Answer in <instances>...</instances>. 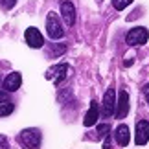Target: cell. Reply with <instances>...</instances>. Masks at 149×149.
Listing matches in <instances>:
<instances>
[{
	"instance_id": "obj_8",
	"label": "cell",
	"mask_w": 149,
	"mask_h": 149,
	"mask_svg": "<svg viewBox=\"0 0 149 149\" xmlns=\"http://www.w3.org/2000/svg\"><path fill=\"white\" fill-rule=\"evenodd\" d=\"M24 39H26L30 48H42L44 46V39H42L41 31L37 28H28L26 33H24Z\"/></svg>"
},
{
	"instance_id": "obj_12",
	"label": "cell",
	"mask_w": 149,
	"mask_h": 149,
	"mask_svg": "<svg viewBox=\"0 0 149 149\" xmlns=\"http://www.w3.org/2000/svg\"><path fill=\"white\" fill-rule=\"evenodd\" d=\"M114 138H116V142L120 146H127L129 144V140H131V131H129V127L125 123H120L118 127H116V131H114Z\"/></svg>"
},
{
	"instance_id": "obj_11",
	"label": "cell",
	"mask_w": 149,
	"mask_h": 149,
	"mask_svg": "<svg viewBox=\"0 0 149 149\" xmlns=\"http://www.w3.org/2000/svg\"><path fill=\"white\" fill-rule=\"evenodd\" d=\"M98 116H100V107H98V101L92 100V101H90V109H88V112L85 114L83 125H85V127H92V125H96V122H98Z\"/></svg>"
},
{
	"instance_id": "obj_6",
	"label": "cell",
	"mask_w": 149,
	"mask_h": 149,
	"mask_svg": "<svg viewBox=\"0 0 149 149\" xmlns=\"http://www.w3.org/2000/svg\"><path fill=\"white\" fill-rule=\"evenodd\" d=\"M127 112H129V94H127V90H120L114 114H116L118 120H123L125 116H127Z\"/></svg>"
},
{
	"instance_id": "obj_5",
	"label": "cell",
	"mask_w": 149,
	"mask_h": 149,
	"mask_svg": "<svg viewBox=\"0 0 149 149\" xmlns=\"http://www.w3.org/2000/svg\"><path fill=\"white\" fill-rule=\"evenodd\" d=\"M68 72H70V68H68L66 63H61V65H55V66H52L48 74H46V77L52 79L55 85H59L61 81H65V79L68 77Z\"/></svg>"
},
{
	"instance_id": "obj_1",
	"label": "cell",
	"mask_w": 149,
	"mask_h": 149,
	"mask_svg": "<svg viewBox=\"0 0 149 149\" xmlns=\"http://www.w3.org/2000/svg\"><path fill=\"white\" fill-rule=\"evenodd\" d=\"M41 140H42V134L39 129H24L22 133L19 134V144L24 147V149H39L41 147Z\"/></svg>"
},
{
	"instance_id": "obj_7",
	"label": "cell",
	"mask_w": 149,
	"mask_h": 149,
	"mask_svg": "<svg viewBox=\"0 0 149 149\" xmlns=\"http://www.w3.org/2000/svg\"><path fill=\"white\" fill-rule=\"evenodd\" d=\"M149 140V122L147 120H140L136 123V133H134V142L136 146H146Z\"/></svg>"
},
{
	"instance_id": "obj_9",
	"label": "cell",
	"mask_w": 149,
	"mask_h": 149,
	"mask_svg": "<svg viewBox=\"0 0 149 149\" xmlns=\"http://www.w3.org/2000/svg\"><path fill=\"white\" fill-rule=\"evenodd\" d=\"M61 15L66 26H74L76 24V8L70 0H63L61 2Z\"/></svg>"
},
{
	"instance_id": "obj_15",
	"label": "cell",
	"mask_w": 149,
	"mask_h": 149,
	"mask_svg": "<svg viewBox=\"0 0 149 149\" xmlns=\"http://www.w3.org/2000/svg\"><path fill=\"white\" fill-rule=\"evenodd\" d=\"M109 131H111V125H109V123H101V125H98V140L103 138L105 134H109Z\"/></svg>"
},
{
	"instance_id": "obj_19",
	"label": "cell",
	"mask_w": 149,
	"mask_h": 149,
	"mask_svg": "<svg viewBox=\"0 0 149 149\" xmlns=\"http://www.w3.org/2000/svg\"><path fill=\"white\" fill-rule=\"evenodd\" d=\"M2 4H4V8L6 9H11L13 6L17 4V0H2Z\"/></svg>"
},
{
	"instance_id": "obj_17",
	"label": "cell",
	"mask_w": 149,
	"mask_h": 149,
	"mask_svg": "<svg viewBox=\"0 0 149 149\" xmlns=\"http://www.w3.org/2000/svg\"><path fill=\"white\" fill-rule=\"evenodd\" d=\"M0 149H9V142L4 134H0Z\"/></svg>"
},
{
	"instance_id": "obj_3",
	"label": "cell",
	"mask_w": 149,
	"mask_h": 149,
	"mask_svg": "<svg viewBox=\"0 0 149 149\" xmlns=\"http://www.w3.org/2000/svg\"><path fill=\"white\" fill-rule=\"evenodd\" d=\"M149 39V31L146 30V28H133V30L127 31V35H125V41H127V44H131V46H142V44H146Z\"/></svg>"
},
{
	"instance_id": "obj_16",
	"label": "cell",
	"mask_w": 149,
	"mask_h": 149,
	"mask_svg": "<svg viewBox=\"0 0 149 149\" xmlns=\"http://www.w3.org/2000/svg\"><path fill=\"white\" fill-rule=\"evenodd\" d=\"M65 50H66V46H65V44H59V46L52 48V54H54V55H61V54H63Z\"/></svg>"
},
{
	"instance_id": "obj_10",
	"label": "cell",
	"mask_w": 149,
	"mask_h": 149,
	"mask_svg": "<svg viewBox=\"0 0 149 149\" xmlns=\"http://www.w3.org/2000/svg\"><path fill=\"white\" fill-rule=\"evenodd\" d=\"M20 83H22V76L19 72H11V74L6 76L2 87L6 88V92H15V90L20 88Z\"/></svg>"
},
{
	"instance_id": "obj_4",
	"label": "cell",
	"mask_w": 149,
	"mask_h": 149,
	"mask_svg": "<svg viewBox=\"0 0 149 149\" xmlns=\"http://www.w3.org/2000/svg\"><path fill=\"white\" fill-rule=\"evenodd\" d=\"M114 111H116V92H114L112 87L107 88L105 96H103V107H101V114L105 118H111Z\"/></svg>"
},
{
	"instance_id": "obj_14",
	"label": "cell",
	"mask_w": 149,
	"mask_h": 149,
	"mask_svg": "<svg viewBox=\"0 0 149 149\" xmlns=\"http://www.w3.org/2000/svg\"><path fill=\"white\" fill-rule=\"evenodd\" d=\"M13 112V105L8 101V103H2L0 105V116H9V114Z\"/></svg>"
},
{
	"instance_id": "obj_2",
	"label": "cell",
	"mask_w": 149,
	"mask_h": 149,
	"mask_svg": "<svg viewBox=\"0 0 149 149\" xmlns=\"http://www.w3.org/2000/svg\"><path fill=\"white\" fill-rule=\"evenodd\" d=\"M46 33L52 41H57V39H63L65 37V30H63V24H61V19L57 13H48L46 17Z\"/></svg>"
},
{
	"instance_id": "obj_13",
	"label": "cell",
	"mask_w": 149,
	"mask_h": 149,
	"mask_svg": "<svg viewBox=\"0 0 149 149\" xmlns=\"http://www.w3.org/2000/svg\"><path fill=\"white\" fill-rule=\"evenodd\" d=\"M133 2V0H112V6H114V9H118V11H122L125 9L127 6Z\"/></svg>"
},
{
	"instance_id": "obj_21",
	"label": "cell",
	"mask_w": 149,
	"mask_h": 149,
	"mask_svg": "<svg viewBox=\"0 0 149 149\" xmlns=\"http://www.w3.org/2000/svg\"><path fill=\"white\" fill-rule=\"evenodd\" d=\"M144 96H146V100H147V103H149V83L144 87Z\"/></svg>"
},
{
	"instance_id": "obj_18",
	"label": "cell",
	"mask_w": 149,
	"mask_h": 149,
	"mask_svg": "<svg viewBox=\"0 0 149 149\" xmlns=\"http://www.w3.org/2000/svg\"><path fill=\"white\" fill-rule=\"evenodd\" d=\"M8 101H9L8 92H6V90H0V105H2V103H8Z\"/></svg>"
},
{
	"instance_id": "obj_20",
	"label": "cell",
	"mask_w": 149,
	"mask_h": 149,
	"mask_svg": "<svg viewBox=\"0 0 149 149\" xmlns=\"http://www.w3.org/2000/svg\"><path fill=\"white\" fill-rule=\"evenodd\" d=\"M103 149H111V134H105V142H103Z\"/></svg>"
}]
</instances>
